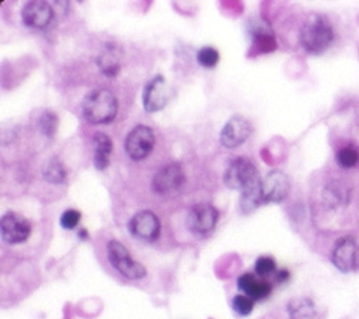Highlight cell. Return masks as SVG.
<instances>
[{
  "label": "cell",
  "instance_id": "25",
  "mask_svg": "<svg viewBox=\"0 0 359 319\" xmlns=\"http://www.w3.org/2000/svg\"><path fill=\"white\" fill-rule=\"evenodd\" d=\"M233 309L241 315V316H247L252 312L254 309V299L247 297V295H237L233 299Z\"/></svg>",
  "mask_w": 359,
  "mask_h": 319
},
{
  "label": "cell",
  "instance_id": "23",
  "mask_svg": "<svg viewBox=\"0 0 359 319\" xmlns=\"http://www.w3.org/2000/svg\"><path fill=\"white\" fill-rule=\"evenodd\" d=\"M39 128L44 135L53 137L57 128V116L52 111H44L39 120Z\"/></svg>",
  "mask_w": 359,
  "mask_h": 319
},
{
  "label": "cell",
  "instance_id": "22",
  "mask_svg": "<svg viewBox=\"0 0 359 319\" xmlns=\"http://www.w3.org/2000/svg\"><path fill=\"white\" fill-rule=\"evenodd\" d=\"M197 60H198L200 66H203L205 69H212L219 62V53L214 48H211V46H205V48H201L198 50Z\"/></svg>",
  "mask_w": 359,
  "mask_h": 319
},
{
  "label": "cell",
  "instance_id": "20",
  "mask_svg": "<svg viewBox=\"0 0 359 319\" xmlns=\"http://www.w3.org/2000/svg\"><path fill=\"white\" fill-rule=\"evenodd\" d=\"M43 175L50 184H63L67 179V170L59 158H53L44 168Z\"/></svg>",
  "mask_w": 359,
  "mask_h": 319
},
{
  "label": "cell",
  "instance_id": "26",
  "mask_svg": "<svg viewBox=\"0 0 359 319\" xmlns=\"http://www.w3.org/2000/svg\"><path fill=\"white\" fill-rule=\"evenodd\" d=\"M81 219V214L77 210H66L62 214L60 224L65 230H74Z\"/></svg>",
  "mask_w": 359,
  "mask_h": 319
},
{
  "label": "cell",
  "instance_id": "5",
  "mask_svg": "<svg viewBox=\"0 0 359 319\" xmlns=\"http://www.w3.org/2000/svg\"><path fill=\"white\" fill-rule=\"evenodd\" d=\"M156 144V135L153 130L144 124L134 127L126 137L124 150L134 161H142L149 157Z\"/></svg>",
  "mask_w": 359,
  "mask_h": 319
},
{
  "label": "cell",
  "instance_id": "14",
  "mask_svg": "<svg viewBox=\"0 0 359 319\" xmlns=\"http://www.w3.org/2000/svg\"><path fill=\"white\" fill-rule=\"evenodd\" d=\"M356 243L352 237H342L332 251V262L342 272H351L356 266Z\"/></svg>",
  "mask_w": 359,
  "mask_h": 319
},
{
  "label": "cell",
  "instance_id": "24",
  "mask_svg": "<svg viewBox=\"0 0 359 319\" xmlns=\"http://www.w3.org/2000/svg\"><path fill=\"white\" fill-rule=\"evenodd\" d=\"M277 272V264L271 257H259L255 262V273L258 277H269Z\"/></svg>",
  "mask_w": 359,
  "mask_h": 319
},
{
  "label": "cell",
  "instance_id": "21",
  "mask_svg": "<svg viewBox=\"0 0 359 319\" xmlns=\"http://www.w3.org/2000/svg\"><path fill=\"white\" fill-rule=\"evenodd\" d=\"M358 161H359V153L352 146L344 147L337 153V163L342 168H352L358 164Z\"/></svg>",
  "mask_w": 359,
  "mask_h": 319
},
{
  "label": "cell",
  "instance_id": "7",
  "mask_svg": "<svg viewBox=\"0 0 359 319\" xmlns=\"http://www.w3.org/2000/svg\"><path fill=\"white\" fill-rule=\"evenodd\" d=\"M261 190L265 204H278L288 197L291 191V182L285 172L280 170H273L262 178Z\"/></svg>",
  "mask_w": 359,
  "mask_h": 319
},
{
  "label": "cell",
  "instance_id": "11",
  "mask_svg": "<svg viewBox=\"0 0 359 319\" xmlns=\"http://www.w3.org/2000/svg\"><path fill=\"white\" fill-rule=\"evenodd\" d=\"M170 100V88L163 76L153 77L144 87L143 106L149 113H157L163 110Z\"/></svg>",
  "mask_w": 359,
  "mask_h": 319
},
{
  "label": "cell",
  "instance_id": "15",
  "mask_svg": "<svg viewBox=\"0 0 359 319\" xmlns=\"http://www.w3.org/2000/svg\"><path fill=\"white\" fill-rule=\"evenodd\" d=\"M238 288L244 295L252 298L254 301L265 299L273 291V285L265 280H259L255 273L245 272L238 278Z\"/></svg>",
  "mask_w": 359,
  "mask_h": 319
},
{
  "label": "cell",
  "instance_id": "12",
  "mask_svg": "<svg viewBox=\"0 0 359 319\" xmlns=\"http://www.w3.org/2000/svg\"><path fill=\"white\" fill-rule=\"evenodd\" d=\"M218 215V210L211 204H197L189 214L187 225L196 234H207L215 228Z\"/></svg>",
  "mask_w": 359,
  "mask_h": 319
},
{
  "label": "cell",
  "instance_id": "3",
  "mask_svg": "<svg viewBox=\"0 0 359 319\" xmlns=\"http://www.w3.org/2000/svg\"><path fill=\"white\" fill-rule=\"evenodd\" d=\"M261 179L254 163L245 157H238L230 163L224 172V182L231 190L244 191L254 182Z\"/></svg>",
  "mask_w": 359,
  "mask_h": 319
},
{
  "label": "cell",
  "instance_id": "4",
  "mask_svg": "<svg viewBox=\"0 0 359 319\" xmlns=\"http://www.w3.org/2000/svg\"><path fill=\"white\" fill-rule=\"evenodd\" d=\"M107 257L113 268L128 280H142L147 276L146 268L140 262L134 261L128 250L118 241L113 240L107 244Z\"/></svg>",
  "mask_w": 359,
  "mask_h": 319
},
{
  "label": "cell",
  "instance_id": "1",
  "mask_svg": "<svg viewBox=\"0 0 359 319\" xmlns=\"http://www.w3.org/2000/svg\"><path fill=\"white\" fill-rule=\"evenodd\" d=\"M118 111V102L107 88H97L90 91L83 99L81 113L90 124H109Z\"/></svg>",
  "mask_w": 359,
  "mask_h": 319
},
{
  "label": "cell",
  "instance_id": "18",
  "mask_svg": "<svg viewBox=\"0 0 359 319\" xmlns=\"http://www.w3.org/2000/svg\"><path fill=\"white\" fill-rule=\"evenodd\" d=\"M288 313L291 319H316V305L308 298H294L288 304Z\"/></svg>",
  "mask_w": 359,
  "mask_h": 319
},
{
  "label": "cell",
  "instance_id": "8",
  "mask_svg": "<svg viewBox=\"0 0 359 319\" xmlns=\"http://www.w3.org/2000/svg\"><path fill=\"white\" fill-rule=\"evenodd\" d=\"M184 171L178 163H170L161 167L153 178V190L157 194L168 196L177 193L184 186Z\"/></svg>",
  "mask_w": 359,
  "mask_h": 319
},
{
  "label": "cell",
  "instance_id": "2",
  "mask_svg": "<svg viewBox=\"0 0 359 319\" xmlns=\"http://www.w3.org/2000/svg\"><path fill=\"white\" fill-rule=\"evenodd\" d=\"M334 40V30L330 22L321 15H311L302 26L301 43L311 55L324 53Z\"/></svg>",
  "mask_w": 359,
  "mask_h": 319
},
{
  "label": "cell",
  "instance_id": "6",
  "mask_svg": "<svg viewBox=\"0 0 359 319\" xmlns=\"http://www.w3.org/2000/svg\"><path fill=\"white\" fill-rule=\"evenodd\" d=\"M0 233H2V238L6 244H22L32 234V224L23 215L15 211H9L0 221Z\"/></svg>",
  "mask_w": 359,
  "mask_h": 319
},
{
  "label": "cell",
  "instance_id": "9",
  "mask_svg": "<svg viewBox=\"0 0 359 319\" xmlns=\"http://www.w3.org/2000/svg\"><path fill=\"white\" fill-rule=\"evenodd\" d=\"M128 230L133 237L146 243H153L158 238L161 231V224L158 217L151 211H140L128 222Z\"/></svg>",
  "mask_w": 359,
  "mask_h": 319
},
{
  "label": "cell",
  "instance_id": "27",
  "mask_svg": "<svg viewBox=\"0 0 359 319\" xmlns=\"http://www.w3.org/2000/svg\"><path fill=\"white\" fill-rule=\"evenodd\" d=\"M277 278H278V281H285L287 278H288V272L287 271H280L278 273H277Z\"/></svg>",
  "mask_w": 359,
  "mask_h": 319
},
{
  "label": "cell",
  "instance_id": "13",
  "mask_svg": "<svg viewBox=\"0 0 359 319\" xmlns=\"http://www.w3.org/2000/svg\"><path fill=\"white\" fill-rule=\"evenodd\" d=\"M22 20L27 27L44 29L53 20V9L43 0H32L22 9Z\"/></svg>",
  "mask_w": 359,
  "mask_h": 319
},
{
  "label": "cell",
  "instance_id": "10",
  "mask_svg": "<svg viewBox=\"0 0 359 319\" xmlns=\"http://www.w3.org/2000/svg\"><path fill=\"white\" fill-rule=\"evenodd\" d=\"M252 133L251 123L243 116L231 117L219 134V142L227 149H237L244 144Z\"/></svg>",
  "mask_w": 359,
  "mask_h": 319
},
{
  "label": "cell",
  "instance_id": "19",
  "mask_svg": "<svg viewBox=\"0 0 359 319\" xmlns=\"http://www.w3.org/2000/svg\"><path fill=\"white\" fill-rule=\"evenodd\" d=\"M99 69L107 77H114L120 70V62L113 48H106V50L97 59Z\"/></svg>",
  "mask_w": 359,
  "mask_h": 319
},
{
  "label": "cell",
  "instance_id": "16",
  "mask_svg": "<svg viewBox=\"0 0 359 319\" xmlns=\"http://www.w3.org/2000/svg\"><path fill=\"white\" fill-rule=\"evenodd\" d=\"M93 163L97 170H106L110 164V156L113 151V143L110 137L104 133H96L93 137Z\"/></svg>",
  "mask_w": 359,
  "mask_h": 319
},
{
  "label": "cell",
  "instance_id": "17",
  "mask_svg": "<svg viewBox=\"0 0 359 319\" xmlns=\"http://www.w3.org/2000/svg\"><path fill=\"white\" fill-rule=\"evenodd\" d=\"M261 179H258L257 182H254L252 186H250L248 189H245L244 191H241V198H240V208L244 214H250L254 210H257L258 207H261L264 203L262 198V190H261Z\"/></svg>",
  "mask_w": 359,
  "mask_h": 319
}]
</instances>
